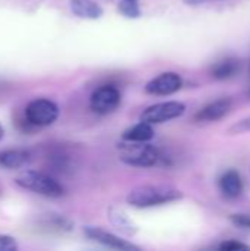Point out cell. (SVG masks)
<instances>
[{
    "instance_id": "1",
    "label": "cell",
    "mask_w": 250,
    "mask_h": 251,
    "mask_svg": "<svg viewBox=\"0 0 250 251\" xmlns=\"http://www.w3.org/2000/svg\"><path fill=\"white\" fill-rule=\"evenodd\" d=\"M183 199V193L167 185H140L127 194V203L136 209H149Z\"/></svg>"
},
{
    "instance_id": "2",
    "label": "cell",
    "mask_w": 250,
    "mask_h": 251,
    "mask_svg": "<svg viewBox=\"0 0 250 251\" xmlns=\"http://www.w3.org/2000/svg\"><path fill=\"white\" fill-rule=\"evenodd\" d=\"M119 160L128 166L136 168H152L156 166L164 157L161 151L149 144V143H139V141H121L118 144Z\"/></svg>"
},
{
    "instance_id": "3",
    "label": "cell",
    "mask_w": 250,
    "mask_h": 251,
    "mask_svg": "<svg viewBox=\"0 0 250 251\" xmlns=\"http://www.w3.org/2000/svg\"><path fill=\"white\" fill-rule=\"evenodd\" d=\"M15 182L27 191L35 193L38 196H44L49 199H59L65 196L63 185L59 181H56L53 176L44 172L24 171L15 178Z\"/></svg>"
},
{
    "instance_id": "4",
    "label": "cell",
    "mask_w": 250,
    "mask_h": 251,
    "mask_svg": "<svg viewBox=\"0 0 250 251\" xmlns=\"http://www.w3.org/2000/svg\"><path fill=\"white\" fill-rule=\"evenodd\" d=\"M59 118V106L50 99H35L25 107V121L31 126H49Z\"/></svg>"
},
{
    "instance_id": "5",
    "label": "cell",
    "mask_w": 250,
    "mask_h": 251,
    "mask_svg": "<svg viewBox=\"0 0 250 251\" xmlns=\"http://www.w3.org/2000/svg\"><path fill=\"white\" fill-rule=\"evenodd\" d=\"M184 112H186V104L181 101H162L146 107L140 115V121L156 125V124H164L177 119L183 116Z\"/></svg>"
},
{
    "instance_id": "6",
    "label": "cell",
    "mask_w": 250,
    "mask_h": 251,
    "mask_svg": "<svg viewBox=\"0 0 250 251\" xmlns=\"http://www.w3.org/2000/svg\"><path fill=\"white\" fill-rule=\"evenodd\" d=\"M121 103V91L111 84L96 88L90 97V107L97 115H108L116 110Z\"/></svg>"
},
{
    "instance_id": "7",
    "label": "cell",
    "mask_w": 250,
    "mask_h": 251,
    "mask_svg": "<svg viewBox=\"0 0 250 251\" xmlns=\"http://www.w3.org/2000/svg\"><path fill=\"white\" fill-rule=\"evenodd\" d=\"M84 235L88 240H91V241H94V243H97V244H100L103 247H108V249H113V250L119 251L140 250V247L134 246L133 243H130V241H127V240H124V238H121V237H118V235H115L112 232H108V231H105V229H102L99 226H84Z\"/></svg>"
},
{
    "instance_id": "8",
    "label": "cell",
    "mask_w": 250,
    "mask_h": 251,
    "mask_svg": "<svg viewBox=\"0 0 250 251\" xmlns=\"http://www.w3.org/2000/svg\"><path fill=\"white\" fill-rule=\"evenodd\" d=\"M183 87V78L177 72H162L158 76L152 78L146 87L144 91L150 96H171L177 91H180Z\"/></svg>"
},
{
    "instance_id": "9",
    "label": "cell",
    "mask_w": 250,
    "mask_h": 251,
    "mask_svg": "<svg viewBox=\"0 0 250 251\" xmlns=\"http://www.w3.org/2000/svg\"><path fill=\"white\" fill-rule=\"evenodd\" d=\"M231 107H233V100L230 97H224L202 107L196 113L194 119L199 122H217L222 119L231 110Z\"/></svg>"
},
{
    "instance_id": "10",
    "label": "cell",
    "mask_w": 250,
    "mask_h": 251,
    "mask_svg": "<svg viewBox=\"0 0 250 251\" xmlns=\"http://www.w3.org/2000/svg\"><path fill=\"white\" fill-rule=\"evenodd\" d=\"M108 218L112 224V226L119 232L122 234L124 237L127 238H133L134 235H137L139 232V226L137 224L119 207H109L108 210Z\"/></svg>"
},
{
    "instance_id": "11",
    "label": "cell",
    "mask_w": 250,
    "mask_h": 251,
    "mask_svg": "<svg viewBox=\"0 0 250 251\" xmlns=\"http://www.w3.org/2000/svg\"><path fill=\"white\" fill-rule=\"evenodd\" d=\"M220 188L227 199L230 200L239 199L243 193V181L240 174L234 169L224 172L222 176L220 178Z\"/></svg>"
},
{
    "instance_id": "12",
    "label": "cell",
    "mask_w": 250,
    "mask_h": 251,
    "mask_svg": "<svg viewBox=\"0 0 250 251\" xmlns=\"http://www.w3.org/2000/svg\"><path fill=\"white\" fill-rule=\"evenodd\" d=\"M71 12L81 19H100L103 16V9L94 0H71Z\"/></svg>"
},
{
    "instance_id": "13",
    "label": "cell",
    "mask_w": 250,
    "mask_h": 251,
    "mask_svg": "<svg viewBox=\"0 0 250 251\" xmlns=\"http://www.w3.org/2000/svg\"><path fill=\"white\" fill-rule=\"evenodd\" d=\"M124 141H139V143H149L155 138V129L153 125L144 121H140L139 124L130 126L122 132L121 137Z\"/></svg>"
},
{
    "instance_id": "14",
    "label": "cell",
    "mask_w": 250,
    "mask_h": 251,
    "mask_svg": "<svg viewBox=\"0 0 250 251\" xmlns=\"http://www.w3.org/2000/svg\"><path fill=\"white\" fill-rule=\"evenodd\" d=\"M239 72H240V62L233 57H227V59L215 63L211 69L212 78H215L218 81L230 79V78L236 76Z\"/></svg>"
},
{
    "instance_id": "15",
    "label": "cell",
    "mask_w": 250,
    "mask_h": 251,
    "mask_svg": "<svg viewBox=\"0 0 250 251\" xmlns=\"http://www.w3.org/2000/svg\"><path fill=\"white\" fill-rule=\"evenodd\" d=\"M31 154L27 150H7L0 153V166L6 169H19L27 165Z\"/></svg>"
},
{
    "instance_id": "16",
    "label": "cell",
    "mask_w": 250,
    "mask_h": 251,
    "mask_svg": "<svg viewBox=\"0 0 250 251\" xmlns=\"http://www.w3.org/2000/svg\"><path fill=\"white\" fill-rule=\"evenodd\" d=\"M118 12L128 19H139L141 16V9L137 0H121L118 3Z\"/></svg>"
},
{
    "instance_id": "17",
    "label": "cell",
    "mask_w": 250,
    "mask_h": 251,
    "mask_svg": "<svg viewBox=\"0 0 250 251\" xmlns=\"http://www.w3.org/2000/svg\"><path fill=\"white\" fill-rule=\"evenodd\" d=\"M250 131V116L249 118H245L236 124H233L230 128H228V134L230 135H239V134H245V132H249Z\"/></svg>"
},
{
    "instance_id": "18",
    "label": "cell",
    "mask_w": 250,
    "mask_h": 251,
    "mask_svg": "<svg viewBox=\"0 0 250 251\" xmlns=\"http://www.w3.org/2000/svg\"><path fill=\"white\" fill-rule=\"evenodd\" d=\"M221 251H248L250 250L249 246L240 243V241H236V240H227L224 241L222 244H220L218 247Z\"/></svg>"
},
{
    "instance_id": "19",
    "label": "cell",
    "mask_w": 250,
    "mask_h": 251,
    "mask_svg": "<svg viewBox=\"0 0 250 251\" xmlns=\"http://www.w3.org/2000/svg\"><path fill=\"white\" fill-rule=\"evenodd\" d=\"M230 219L236 226L250 229V213H234L230 216Z\"/></svg>"
},
{
    "instance_id": "20",
    "label": "cell",
    "mask_w": 250,
    "mask_h": 251,
    "mask_svg": "<svg viewBox=\"0 0 250 251\" xmlns=\"http://www.w3.org/2000/svg\"><path fill=\"white\" fill-rule=\"evenodd\" d=\"M18 250V243L10 235H0V251Z\"/></svg>"
},
{
    "instance_id": "21",
    "label": "cell",
    "mask_w": 250,
    "mask_h": 251,
    "mask_svg": "<svg viewBox=\"0 0 250 251\" xmlns=\"http://www.w3.org/2000/svg\"><path fill=\"white\" fill-rule=\"evenodd\" d=\"M186 4L189 6H200V4H205V3H211V1H218V0H183Z\"/></svg>"
},
{
    "instance_id": "22",
    "label": "cell",
    "mask_w": 250,
    "mask_h": 251,
    "mask_svg": "<svg viewBox=\"0 0 250 251\" xmlns=\"http://www.w3.org/2000/svg\"><path fill=\"white\" fill-rule=\"evenodd\" d=\"M3 135H4V129H3V126H1V124H0V140L3 138Z\"/></svg>"
},
{
    "instance_id": "23",
    "label": "cell",
    "mask_w": 250,
    "mask_h": 251,
    "mask_svg": "<svg viewBox=\"0 0 250 251\" xmlns=\"http://www.w3.org/2000/svg\"><path fill=\"white\" fill-rule=\"evenodd\" d=\"M249 94H250V91H249Z\"/></svg>"
},
{
    "instance_id": "24",
    "label": "cell",
    "mask_w": 250,
    "mask_h": 251,
    "mask_svg": "<svg viewBox=\"0 0 250 251\" xmlns=\"http://www.w3.org/2000/svg\"><path fill=\"white\" fill-rule=\"evenodd\" d=\"M137 1H139V0H137Z\"/></svg>"
}]
</instances>
